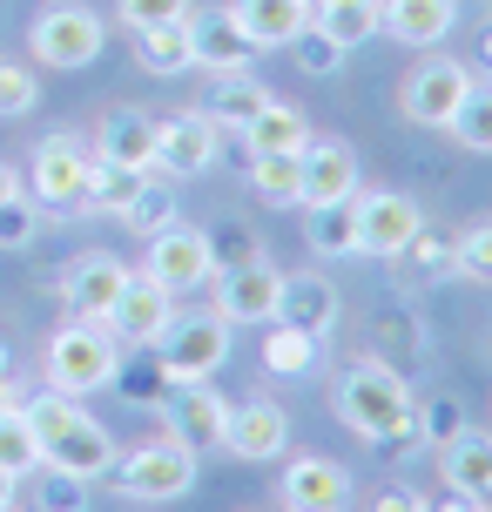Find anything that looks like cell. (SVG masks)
Wrapping results in <instances>:
<instances>
[{
  "label": "cell",
  "instance_id": "1",
  "mask_svg": "<svg viewBox=\"0 0 492 512\" xmlns=\"http://www.w3.org/2000/svg\"><path fill=\"white\" fill-rule=\"evenodd\" d=\"M412 384H405V371L398 364H378V358H364L351 364L344 378H337V418L351 425L358 438H371V445H418L412 432Z\"/></svg>",
  "mask_w": 492,
  "mask_h": 512
},
{
  "label": "cell",
  "instance_id": "2",
  "mask_svg": "<svg viewBox=\"0 0 492 512\" xmlns=\"http://www.w3.org/2000/svg\"><path fill=\"white\" fill-rule=\"evenodd\" d=\"M21 411L41 438V465H61V472H81V479H102L115 465V438L102 432V418L81 411V398L41 391V398H21Z\"/></svg>",
  "mask_w": 492,
  "mask_h": 512
},
{
  "label": "cell",
  "instance_id": "3",
  "mask_svg": "<svg viewBox=\"0 0 492 512\" xmlns=\"http://www.w3.org/2000/svg\"><path fill=\"white\" fill-rule=\"evenodd\" d=\"M102 479L122 492V499L169 506V499H182V492L196 486V452H189L176 432H162V438H142L129 452H115V465H108Z\"/></svg>",
  "mask_w": 492,
  "mask_h": 512
},
{
  "label": "cell",
  "instance_id": "4",
  "mask_svg": "<svg viewBox=\"0 0 492 512\" xmlns=\"http://www.w3.org/2000/svg\"><path fill=\"white\" fill-rule=\"evenodd\" d=\"M115 364H122V344H115V331L95 324V317H68V324L48 337V391L88 398V391L115 384Z\"/></svg>",
  "mask_w": 492,
  "mask_h": 512
},
{
  "label": "cell",
  "instance_id": "5",
  "mask_svg": "<svg viewBox=\"0 0 492 512\" xmlns=\"http://www.w3.org/2000/svg\"><path fill=\"white\" fill-rule=\"evenodd\" d=\"M88 169H95V149L61 128V135H48V142H34L27 196L48 209V216H88Z\"/></svg>",
  "mask_w": 492,
  "mask_h": 512
},
{
  "label": "cell",
  "instance_id": "6",
  "mask_svg": "<svg viewBox=\"0 0 492 512\" xmlns=\"http://www.w3.org/2000/svg\"><path fill=\"white\" fill-rule=\"evenodd\" d=\"M223 358H230V317H216V310H176V324L156 344V364L169 384L216 378Z\"/></svg>",
  "mask_w": 492,
  "mask_h": 512
},
{
  "label": "cell",
  "instance_id": "7",
  "mask_svg": "<svg viewBox=\"0 0 492 512\" xmlns=\"http://www.w3.org/2000/svg\"><path fill=\"white\" fill-rule=\"evenodd\" d=\"M102 324L115 331L122 351H156L162 331L176 324V290H162L149 270H129V283H122V297H115V310Z\"/></svg>",
  "mask_w": 492,
  "mask_h": 512
},
{
  "label": "cell",
  "instance_id": "8",
  "mask_svg": "<svg viewBox=\"0 0 492 512\" xmlns=\"http://www.w3.org/2000/svg\"><path fill=\"white\" fill-rule=\"evenodd\" d=\"M466 61H452V54H425L412 75H405V88H398V108H405V122L418 128H445L452 115H459V102H466Z\"/></svg>",
  "mask_w": 492,
  "mask_h": 512
},
{
  "label": "cell",
  "instance_id": "9",
  "mask_svg": "<svg viewBox=\"0 0 492 512\" xmlns=\"http://www.w3.org/2000/svg\"><path fill=\"white\" fill-rule=\"evenodd\" d=\"M223 425H230V405L209 378H189V384H169L162 391V432H176L196 459L203 452H223Z\"/></svg>",
  "mask_w": 492,
  "mask_h": 512
},
{
  "label": "cell",
  "instance_id": "10",
  "mask_svg": "<svg viewBox=\"0 0 492 512\" xmlns=\"http://www.w3.org/2000/svg\"><path fill=\"white\" fill-rule=\"evenodd\" d=\"M216 155H223V128L209 122L203 108L156 122V176L196 182V176H209V169H216Z\"/></svg>",
  "mask_w": 492,
  "mask_h": 512
},
{
  "label": "cell",
  "instance_id": "11",
  "mask_svg": "<svg viewBox=\"0 0 492 512\" xmlns=\"http://www.w3.org/2000/svg\"><path fill=\"white\" fill-rule=\"evenodd\" d=\"M351 203H358V256H378V263H391L425 223V209L405 189H358Z\"/></svg>",
  "mask_w": 492,
  "mask_h": 512
},
{
  "label": "cell",
  "instance_id": "12",
  "mask_svg": "<svg viewBox=\"0 0 492 512\" xmlns=\"http://www.w3.org/2000/svg\"><path fill=\"white\" fill-rule=\"evenodd\" d=\"M27 48H34V61H48V68H88L102 54V21L88 7H48L41 21L27 27Z\"/></svg>",
  "mask_w": 492,
  "mask_h": 512
},
{
  "label": "cell",
  "instance_id": "13",
  "mask_svg": "<svg viewBox=\"0 0 492 512\" xmlns=\"http://www.w3.org/2000/svg\"><path fill=\"white\" fill-rule=\"evenodd\" d=\"M142 270H149L162 290H176V297L203 290V283L216 277V263H209V236L189 230V223H169V230L149 236V263H142Z\"/></svg>",
  "mask_w": 492,
  "mask_h": 512
},
{
  "label": "cell",
  "instance_id": "14",
  "mask_svg": "<svg viewBox=\"0 0 492 512\" xmlns=\"http://www.w3.org/2000/svg\"><path fill=\"white\" fill-rule=\"evenodd\" d=\"M223 452L243 465H270L290 452V418L284 405H270V398H243L230 411V425H223Z\"/></svg>",
  "mask_w": 492,
  "mask_h": 512
},
{
  "label": "cell",
  "instance_id": "15",
  "mask_svg": "<svg viewBox=\"0 0 492 512\" xmlns=\"http://www.w3.org/2000/svg\"><path fill=\"white\" fill-rule=\"evenodd\" d=\"M277 499H284V512H344L351 506V472L324 452H304V459L284 465Z\"/></svg>",
  "mask_w": 492,
  "mask_h": 512
},
{
  "label": "cell",
  "instance_id": "16",
  "mask_svg": "<svg viewBox=\"0 0 492 512\" xmlns=\"http://www.w3.org/2000/svg\"><path fill=\"white\" fill-rule=\"evenodd\" d=\"M297 162H304V209L311 203H344V196H358V149L344 142V135H311L304 149H297Z\"/></svg>",
  "mask_w": 492,
  "mask_h": 512
},
{
  "label": "cell",
  "instance_id": "17",
  "mask_svg": "<svg viewBox=\"0 0 492 512\" xmlns=\"http://www.w3.org/2000/svg\"><path fill=\"white\" fill-rule=\"evenodd\" d=\"M189 54L209 75H236V68L257 61V41L243 34V21H236L230 7H203V14H189Z\"/></svg>",
  "mask_w": 492,
  "mask_h": 512
},
{
  "label": "cell",
  "instance_id": "18",
  "mask_svg": "<svg viewBox=\"0 0 492 512\" xmlns=\"http://www.w3.org/2000/svg\"><path fill=\"white\" fill-rule=\"evenodd\" d=\"M277 270L270 263H236V270H216V317H230V324H270L277 317Z\"/></svg>",
  "mask_w": 492,
  "mask_h": 512
},
{
  "label": "cell",
  "instance_id": "19",
  "mask_svg": "<svg viewBox=\"0 0 492 512\" xmlns=\"http://www.w3.org/2000/svg\"><path fill=\"white\" fill-rule=\"evenodd\" d=\"M122 283H129V263H122V256L88 250L75 270H68L61 297H68V310H75V317H95V324H102L108 310H115V297H122Z\"/></svg>",
  "mask_w": 492,
  "mask_h": 512
},
{
  "label": "cell",
  "instance_id": "20",
  "mask_svg": "<svg viewBox=\"0 0 492 512\" xmlns=\"http://www.w3.org/2000/svg\"><path fill=\"white\" fill-rule=\"evenodd\" d=\"M95 155L129 162V169H156V115L142 108H108L95 122Z\"/></svg>",
  "mask_w": 492,
  "mask_h": 512
},
{
  "label": "cell",
  "instance_id": "21",
  "mask_svg": "<svg viewBox=\"0 0 492 512\" xmlns=\"http://www.w3.org/2000/svg\"><path fill=\"white\" fill-rule=\"evenodd\" d=\"M385 14V34L405 41V48H439L452 21H459V0H378Z\"/></svg>",
  "mask_w": 492,
  "mask_h": 512
},
{
  "label": "cell",
  "instance_id": "22",
  "mask_svg": "<svg viewBox=\"0 0 492 512\" xmlns=\"http://www.w3.org/2000/svg\"><path fill=\"white\" fill-rule=\"evenodd\" d=\"M439 472H445V492H466L486 506L492 499V432H459L452 445H439Z\"/></svg>",
  "mask_w": 492,
  "mask_h": 512
},
{
  "label": "cell",
  "instance_id": "23",
  "mask_svg": "<svg viewBox=\"0 0 492 512\" xmlns=\"http://www.w3.org/2000/svg\"><path fill=\"white\" fill-rule=\"evenodd\" d=\"M230 14L243 21V34L263 48H290L311 27V0H230Z\"/></svg>",
  "mask_w": 492,
  "mask_h": 512
},
{
  "label": "cell",
  "instance_id": "24",
  "mask_svg": "<svg viewBox=\"0 0 492 512\" xmlns=\"http://www.w3.org/2000/svg\"><path fill=\"white\" fill-rule=\"evenodd\" d=\"M236 142H243V155H290V149L311 142V122H304V108H290V102L270 95L250 122L236 128Z\"/></svg>",
  "mask_w": 492,
  "mask_h": 512
},
{
  "label": "cell",
  "instance_id": "25",
  "mask_svg": "<svg viewBox=\"0 0 492 512\" xmlns=\"http://www.w3.org/2000/svg\"><path fill=\"white\" fill-rule=\"evenodd\" d=\"M277 317L284 324H297V331H331L337 324V290H331V277H317V270H297V277H284L277 283Z\"/></svg>",
  "mask_w": 492,
  "mask_h": 512
},
{
  "label": "cell",
  "instance_id": "26",
  "mask_svg": "<svg viewBox=\"0 0 492 512\" xmlns=\"http://www.w3.org/2000/svg\"><path fill=\"white\" fill-rule=\"evenodd\" d=\"M304 243L311 256H358V203H311L304 209Z\"/></svg>",
  "mask_w": 492,
  "mask_h": 512
},
{
  "label": "cell",
  "instance_id": "27",
  "mask_svg": "<svg viewBox=\"0 0 492 512\" xmlns=\"http://www.w3.org/2000/svg\"><path fill=\"white\" fill-rule=\"evenodd\" d=\"M263 102H270V88H263V81L250 75V68H236V75H216V88H209L203 115H209L216 128H230V135H236V128L250 122V115H257Z\"/></svg>",
  "mask_w": 492,
  "mask_h": 512
},
{
  "label": "cell",
  "instance_id": "28",
  "mask_svg": "<svg viewBox=\"0 0 492 512\" xmlns=\"http://www.w3.org/2000/svg\"><path fill=\"white\" fill-rule=\"evenodd\" d=\"M135 61L149 75H189L196 54H189V21H162V27H135Z\"/></svg>",
  "mask_w": 492,
  "mask_h": 512
},
{
  "label": "cell",
  "instance_id": "29",
  "mask_svg": "<svg viewBox=\"0 0 492 512\" xmlns=\"http://www.w3.org/2000/svg\"><path fill=\"white\" fill-rule=\"evenodd\" d=\"M391 277L405 283V290H432L439 277H452V243L445 236H432L425 223H418V236L405 243V250L391 256Z\"/></svg>",
  "mask_w": 492,
  "mask_h": 512
},
{
  "label": "cell",
  "instance_id": "30",
  "mask_svg": "<svg viewBox=\"0 0 492 512\" xmlns=\"http://www.w3.org/2000/svg\"><path fill=\"white\" fill-rule=\"evenodd\" d=\"M311 21L331 34L337 48H358V41H371V34H385L378 0H311Z\"/></svg>",
  "mask_w": 492,
  "mask_h": 512
},
{
  "label": "cell",
  "instance_id": "31",
  "mask_svg": "<svg viewBox=\"0 0 492 512\" xmlns=\"http://www.w3.org/2000/svg\"><path fill=\"white\" fill-rule=\"evenodd\" d=\"M317 331H297L284 317H270V337H263V371H277V378H304L317 364Z\"/></svg>",
  "mask_w": 492,
  "mask_h": 512
},
{
  "label": "cell",
  "instance_id": "32",
  "mask_svg": "<svg viewBox=\"0 0 492 512\" xmlns=\"http://www.w3.org/2000/svg\"><path fill=\"white\" fill-rule=\"evenodd\" d=\"M122 223H129L135 236H156V230H169V223H182V216H176V182L149 169L142 189L129 196V209H122Z\"/></svg>",
  "mask_w": 492,
  "mask_h": 512
},
{
  "label": "cell",
  "instance_id": "33",
  "mask_svg": "<svg viewBox=\"0 0 492 512\" xmlns=\"http://www.w3.org/2000/svg\"><path fill=\"white\" fill-rule=\"evenodd\" d=\"M250 189L263 203H304V162L290 155H250Z\"/></svg>",
  "mask_w": 492,
  "mask_h": 512
},
{
  "label": "cell",
  "instance_id": "34",
  "mask_svg": "<svg viewBox=\"0 0 492 512\" xmlns=\"http://www.w3.org/2000/svg\"><path fill=\"white\" fill-rule=\"evenodd\" d=\"M142 176H149V169H129V162H108V155H95V169H88V209L122 216V209H129V196L142 189Z\"/></svg>",
  "mask_w": 492,
  "mask_h": 512
},
{
  "label": "cell",
  "instance_id": "35",
  "mask_svg": "<svg viewBox=\"0 0 492 512\" xmlns=\"http://www.w3.org/2000/svg\"><path fill=\"white\" fill-rule=\"evenodd\" d=\"M0 472H14V479L41 472V438H34V425H27L21 405L0 411Z\"/></svg>",
  "mask_w": 492,
  "mask_h": 512
},
{
  "label": "cell",
  "instance_id": "36",
  "mask_svg": "<svg viewBox=\"0 0 492 512\" xmlns=\"http://www.w3.org/2000/svg\"><path fill=\"white\" fill-rule=\"evenodd\" d=\"M412 432L439 452V445H452V438L466 432V398H452V391H432L425 405H412Z\"/></svg>",
  "mask_w": 492,
  "mask_h": 512
},
{
  "label": "cell",
  "instance_id": "37",
  "mask_svg": "<svg viewBox=\"0 0 492 512\" xmlns=\"http://www.w3.org/2000/svg\"><path fill=\"white\" fill-rule=\"evenodd\" d=\"M452 135H459V149L472 155H492V81H472L466 102H459V115H452Z\"/></svg>",
  "mask_w": 492,
  "mask_h": 512
},
{
  "label": "cell",
  "instance_id": "38",
  "mask_svg": "<svg viewBox=\"0 0 492 512\" xmlns=\"http://www.w3.org/2000/svg\"><path fill=\"white\" fill-rule=\"evenodd\" d=\"M88 486L81 472H61V465H41V486H34V512H88Z\"/></svg>",
  "mask_w": 492,
  "mask_h": 512
},
{
  "label": "cell",
  "instance_id": "39",
  "mask_svg": "<svg viewBox=\"0 0 492 512\" xmlns=\"http://www.w3.org/2000/svg\"><path fill=\"white\" fill-rule=\"evenodd\" d=\"M209 236V263H216V270H236V263H257L263 256V236L250 230V223H216V230H203Z\"/></svg>",
  "mask_w": 492,
  "mask_h": 512
},
{
  "label": "cell",
  "instance_id": "40",
  "mask_svg": "<svg viewBox=\"0 0 492 512\" xmlns=\"http://www.w3.org/2000/svg\"><path fill=\"white\" fill-rule=\"evenodd\" d=\"M344 54H351V48H337V41H331V34H324L317 21L304 27L297 41H290V61H297L304 75H317V81H324V75H337V68H344Z\"/></svg>",
  "mask_w": 492,
  "mask_h": 512
},
{
  "label": "cell",
  "instance_id": "41",
  "mask_svg": "<svg viewBox=\"0 0 492 512\" xmlns=\"http://www.w3.org/2000/svg\"><path fill=\"white\" fill-rule=\"evenodd\" d=\"M41 236V203L27 196V189H14L7 203H0V250H27Z\"/></svg>",
  "mask_w": 492,
  "mask_h": 512
},
{
  "label": "cell",
  "instance_id": "42",
  "mask_svg": "<svg viewBox=\"0 0 492 512\" xmlns=\"http://www.w3.org/2000/svg\"><path fill=\"white\" fill-rule=\"evenodd\" d=\"M452 270L492 290V223H472V230L452 243Z\"/></svg>",
  "mask_w": 492,
  "mask_h": 512
},
{
  "label": "cell",
  "instance_id": "43",
  "mask_svg": "<svg viewBox=\"0 0 492 512\" xmlns=\"http://www.w3.org/2000/svg\"><path fill=\"white\" fill-rule=\"evenodd\" d=\"M34 102H41V81H34V68H21V61H0V115L14 122V115H27Z\"/></svg>",
  "mask_w": 492,
  "mask_h": 512
},
{
  "label": "cell",
  "instance_id": "44",
  "mask_svg": "<svg viewBox=\"0 0 492 512\" xmlns=\"http://www.w3.org/2000/svg\"><path fill=\"white\" fill-rule=\"evenodd\" d=\"M129 27H162V21H189V0H115Z\"/></svg>",
  "mask_w": 492,
  "mask_h": 512
},
{
  "label": "cell",
  "instance_id": "45",
  "mask_svg": "<svg viewBox=\"0 0 492 512\" xmlns=\"http://www.w3.org/2000/svg\"><path fill=\"white\" fill-rule=\"evenodd\" d=\"M115 384L129 391L135 405H162V391H169V378H162V364H142V371H129V364H115Z\"/></svg>",
  "mask_w": 492,
  "mask_h": 512
},
{
  "label": "cell",
  "instance_id": "46",
  "mask_svg": "<svg viewBox=\"0 0 492 512\" xmlns=\"http://www.w3.org/2000/svg\"><path fill=\"white\" fill-rule=\"evenodd\" d=\"M371 512H432V499L412 492V486H385L378 499H371Z\"/></svg>",
  "mask_w": 492,
  "mask_h": 512
},
{
  "label": "cell",
  "instance_id": "47",
  "mask_svg": "<svg viewBox=\"0 0 492 512\" xmlns=\"http://www.w3.org/2000/svg\"><path fill=\"white\" fill-rule=\"evenodd\" d=\"M432 512H486V506H479V499H466V492H445Z\"/></svg>",
  "mask_w": 492,
  "mask_h": 512
},
{
  "label": "cell",
  "instance_id": "48",
  "mask_svg": "<svg viewBox=\"0 0 492 512\" xmlns=\"http://www.w3.org/2000/svg\"><path fill=\"white\" fill-rule=\"evenodd\" d=\"M14 492H21V479H14V472H0V512H14Z\"/></svg>",
  "mask_w": 492,
  "mask_h": 512
},
{
  "label": "cell",
  "instance_id": "49",
  "mask_svg": "<svg viewBox=\"0 0 492 512\" xmlns=\"http://www.w3.org/2000/svg\"><path fill=\"white\" fill-rule=\"evenodd\" d=\"M14 189H21V176H14V169H7V162H0V203H7V196H14Z\"/></svg>",
  "mask_w": 492,
  "mask_h": 512
},
{
  "label": "cell",
  "instance_id": "50",
  "mask_svg": "<svg viewBox=\"0 0 492 512\" xmlns=\"http://www.w3.org/2000/svg\"><path fill=\"white\" fill-rule=\"evenodd\" d=\"M479 61H486V68H492V27H486V34H479Z\"/></svg>",
  "mask_w": 492,
  "mask_h": 512
},
{
  "label": "cell",
  "instance_id": "51",
  "mask_svg": "<svg viewBox=\"0 0 492 512\" xmlns=\"http://www.w3.org/2000/svg\"><path fill=\"white\" fill-rule=\"evenodd\" d=\"M7 405H21V398H14V384L0 378V411H7Z\"/></svg>",
  "mask_w": 492,
  "mask_h": 512
},
{
  "label": "cell",
  "instance_id": "52",
  "mask_svg": "<svg viewBox=\"0 0 492 512\" xmlns=\"http://www.w3.org/2000/svg\"><path fill=\"white\" fill-rule=\"evenodd\" d=\"M0 378H7V344H0Z\"/></svg>",
  "mask_w": 492,
  "mask_h": 512
}]
</instances>
